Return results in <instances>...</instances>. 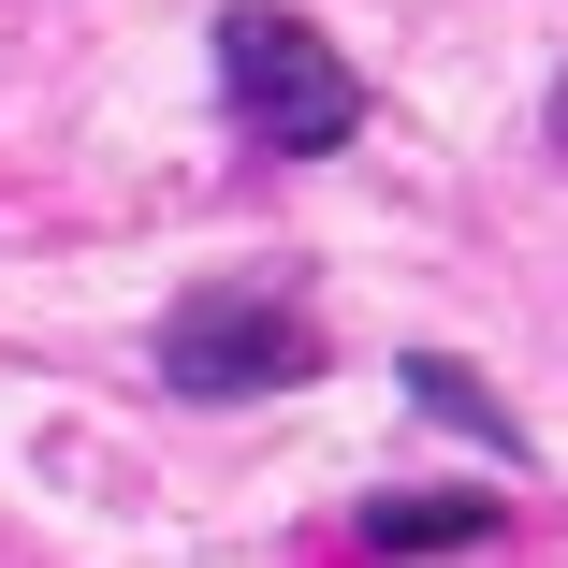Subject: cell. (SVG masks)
<instances>
[{
    "instance_id": "6da1fadb",
    "label": "cell",
    "mask_w": 568,
    "mask_h": 568,
    "mask_svg": "<svg viewBox=\"0 0 568 568\" xmlns=\"http://www.w3.org/2000/svg\"><path fill=\"white\" fill-rule=\"evenodd\" d=\"M219 88H234V118H248L263 161H335L365 132V73L335 59L292 0H234V16H219Z\"/></svg>"
},
{
    "instance_id": "277c9868",
    "label": "cell",
    "mask_w": 568,
    "mask_h": 568,
    "mask_svg": "<svg viewBox=\"0 0 568 568\" xmlns=\"http://www.w3.org/2000/svg\"><path fill=\"white\" fill-rule=\"evenodd\" d=\"M394 379H408V408H423V423H452V437H481L496 467H525V423L481 394V365H452V351H408Z\"/></svg>"
},
{
    "instance_id": "3957f363",
    "label": "cell",
    "mask_w": 568,
    "mask_h": 568,
    "mask_svg": "<svg viewBox=\"0 0 568 568\" xmlns=\"http://www.w3.org/2000/svg\"><path fill=\"white\" fill-rule=\"evenodd\" d=\"M496 525H510V496H365V554H379V568L467 554V539H496Z\"/></svg>"
},
{
    "instance_id": "7a4b0ae2",
    "label": "cell",
    "mask_w": 568,
    "mask_h": 568,
    "mask_svg": "<svg viewBox=\"0 0 568 568\" xmlns=\"http://www.w3.org/2000/svg\"><path fill=\"white\" fill-rule=\"evenodd\" d=\"M161 379L190 394V408H248V394H292V379H321V321L263 277H219V292H175V321H161Z\"/></svg>"
}]
</instances>
